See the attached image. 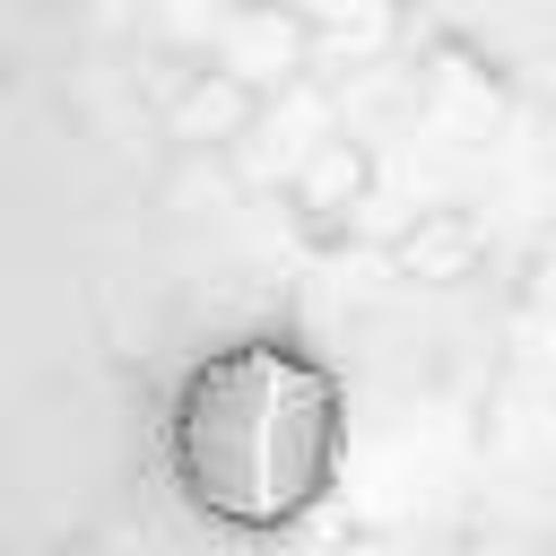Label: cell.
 <instances>
[{
    "instance_id": "cell-1",
    "label": "cell",
    "mask_w": 556,
    "mask_h": 556,
    "mask_svg": "<svg viewBox=\"0 0 556 556\" xmlns=\"http://www.w3.org/2000/svg\"><path fill=\"white\" fill-rule=\"evenodd\" d=\"M174 469L182 495L235 530L295 521L339 469V391L278 339H243L208 356L174 400Z\"/></svg>"
}]
</instances>
